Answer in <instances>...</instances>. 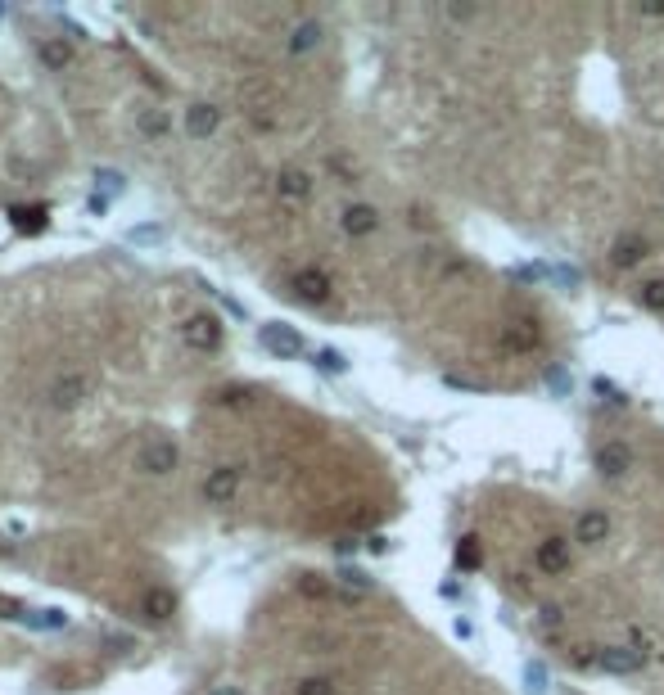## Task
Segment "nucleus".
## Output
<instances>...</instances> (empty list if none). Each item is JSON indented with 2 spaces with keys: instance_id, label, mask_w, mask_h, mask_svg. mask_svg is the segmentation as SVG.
<instances>
[{
  "instance_id": "nucleus-1",
  "label": "nucleus",
  "mask_w": 664,
  "mask_h": 695,
  "mask_svg": "<svg viewBox=\"0 0 664 695\" xmlns=\"http://www.w3.org/2000/svg\"><path fill=\"white\" fill-rule=\"evenodd\" d=\"M176 465H181V448L167 434H154L136 448V469L145 478H167V474H176Z\"/></svg>"
},
{
  "instance_id": "nucleus-2",
  "label": "nucleus",
  "mask_w": 664,
  "mask_h": 695,
  "mask_svg": "<svg viewBox=\"0 0 664 695\" xmlns=\"http://www.w3.org/2000/svg\"><path fill=\"white\" fill-rule=\"evenodd\" d=\"M91 388H96V379H91L86 370H64V375L45 388V398H50L55 411H77V407L91 398Z\"/></svg>"
},
{
  "instance_id": "nucleus-3",
  "label": "nucleus",
  "mask_w": 664,
  "mask_h": 695,
  "mask_svg": "<svg viewBox=\"0 0 664 695\" xmlns=\"http://www.w3.org/2000/svg\"><path fill=\"white\" fill-rule=\"evenodd\" d=\"M240 488H245V465H217V469H208L204 474V501L208 506H231L236 497H240Z\"/></svg>"
},
{
  "instance_id": "nucleus-4",
  "label": "nucleus",
  "mask_w": 664,
  "mask_h": 695,
  "mask_svg": "<svg viewBox=\"0 0 664 695\" xmlns=\"http://www.w3.org/2000/svg\"><path fill=\"white\" fill-rule=\"evenodd\" d=\"M181 339L190 352H217L222 339H226V326L213 317V312H195L186 326H181Z\"/></svg>"
},
{
  "instance_id": "nucleus-5",
  "label": "nucleus",
  "mask_w": 664,
  "mask_h": 695,
  "mask_svg": "<svg viewBox=\"0 0 664 695\" xmlns=\"http://www.w3.org/2000/svg\"><path fill=\"white\" fill-rule=\"evenodd\" d=\"M289 289L303 298V303H326L330 298V276L326 271H317V267H303V271H294V280H289Z\"/></svg>"
},
{
  "instance_id": "nucleus-6",
  "label": "nucleus",
  "mask_w": 664,
  "mask_h": 695,
  "mask_svg": "<svg viewBox=\"0 0 664 695\" xmlns=\"http://www.w3.org/2000/svg\"><path fill=\"white\" fill-rule=\"evenodd\" d=\"M217 122H222V114H217V105H190L186 109V136L190 140H208L213 131H217Z\"/></svg>"
},
{
  "instance_id": "nucleus-7",
  "label": "nucleus",
  "mask_w": 664,
  "mask_h": 695,
  "mask_svg": "<svg viewBox=\"0 0 664 695\" xmlns=\"http://www.w3.org/2000/svg\"><path fill=\"white\" fill-rule=\"evenodd\" d=\"M258 339H263V348L267 352H276V357H298V352H303V339H298L289 326H276V321L258 330Z\"/></svg>"
},
{
  "instance_id": "nucleus-8",
  "label": "nucleus",
  "mask_w": 664,
  "mask_h": 695,
  "mask_svg": "<svg viewBox=\"0 0 664 695\" xmlns=\"http://www.w3.org/2000/svg\"><path fill=\"white\" fill-rule=\"evenodd\" d=\"M36 59H41L50 73H64V68L77 59V50H73V41H64V36H45V41L36 45Z\"/></svg>"
},
{
  "instance_id": "nucleus-9",
  "label": "nucleus",
  "mask_w": 664,
  "mask_h": 695,
  "mask_svg": "<svg viewBox=\"0 0 664 695\" xmlns=\"http://www.w3.org/2000/svg\"><path fill=\"white\" fill-rule=\"evenodd\" d=\"M136 126H140V136H145L149 145H163V140L172 136V117L163 114V109H154V105L136 109Z\"/></svg>"
},
{
  "instance_id": "nucleus-10",
  "label": "nucleus",
  "mask_w": 664,
  "mask_h": 695,
  "mask_svg": "<svg viewBox=\"0 0 664 695\" xmlns=\"http://www.w3.org/2000/svg\"><path fill=\"white\" fill-rule=\"evenodd\" d=\"M344 235H353V239H362V235H371L376 227H380V213L371 208V204H348L344 208Z\"/></svg>"
},
{
  "instance_id": "nucleus-11",
  "label": "nucleus",
  "mask_w": 664,
  "mask_h": 695,
  "mask_svg": "<svg viewBox=\"0 0 664 695\" xmlns=\"http://www.w3.org/2000/svg\"><path fill=\"white\" fill-rule=\"evenodd\" d=\"M172 609H176V600H172V591H163V587H149V591L140 596V614H145L149 623H167Z\"/></svg>"
},
{
  "instance_id": "nucleus-12",
  "label": "nucleus",
  "mask_w": 664,
  "mask_h": 695,
  "mask_svg": "<svg viewBox=\"0 0 664 695\" xmlns=\"http://www.w3.org/2000/svg\"><path fill=\"white\" fill-rule=\"evenodd\" d=\"M276 195H280V199H307V195H312V176H307L303 167H285V172L276 176Z\"/></svg>"
},
{
  "instance_id": "nucleus-13",
  "label": "nucleus",
  "mask_w": 664,
  "mask_h": 695,
  "mask_svg": "<svg viewBox=\"0 0 664 695\" xmlns=\"http://www.w3.org/2000/svg\"><path fill=\"white\" fill-rule=\"evenodd\" d=\"M610 533V519L601 510H583L578 515V542H601Z\"/></svg>"
},
{
  "instance_id": "nucleus-14",
  "label": "nucleus",
  "mask_w": 664,
  "mask_h": 695,
  "mask_svg": "<svg viewBox=\"0 0 664 695\" xmlns=\"http://www.w3.org/2000/svg\"><path fill=\"white\" fill-rule=\"evenodd\" d=\"M538 565H542L547 574H560V569L569 565V551H565V542H560V538L542 542V551H538Z\"/></svg>"
},
{
  "instance_id": "nucleus-15",
  "label": "nucleus",
  "mask_w": 664,
  "mask_h": 695,
  "mask_svg": "<svg viewBox=\"0 0 664 695\" xmlns=\"http://www.w3.org/2000/svg\"><path fill=\"white\" fill-rule=\"evenodd\" d=\"M312 45H321V23H312V18H307V23H298V27H294L289 50H294V55H307Z\"/></svg>"
},
{
  "instance_id": "nucleus-16",
  "label": "nucleus",
  "mask_w": 664,
  "mask_h": 695,
  "mask_svg": "<svg viewBox=\"0 0 664 695\" xmlns=\"http://www.w3.org/2000/svg\"><path fill=\"white\" fill-rule=\"evenodd\" d=\"M597 469H601V474H619V469H629V452H624V443L601 448V452H597Z\"/></svg>"
},
{
  "instance_id": "nucleus-17",
  "label": "nucleus",
  "mask_w": 664,
  "mask_h": 695,
  "mask_svg": "<svg viewBox=\"0 0 664 695\" xmlns=\"http://www.w3.org/2000/svg\"><path fill=\"white\" fill-rule=\"evenodd\" d=\"M647 244H638V239H619L615 244V267H633V262H642L647 253H642Z\"/></svg>"
},
{
  "instance_id": "nucleus-18",
  "label": "nucleus",
  "mask_w": 664,
  "mask_h": 695,
  "mask_svg": "<svg viewBox=\"0 0 664 695\" xmlns=\"http://www.w3.org/2000/svg\"><path fill=\"white\" fill-rule=\"evenodd\" d=\"M96 186H105L109 195H123L127 190V176L118 167H96Z\"/></svg>"
},
{
  "instance_id": "nucleus-19",
  "label": "nucleus",
  "mask_w": 664,
  "mask_h": 695,
  "mask_svg": "<svg viewBox=\"0 0 664 695\" xmlns=\"http://www.w3.org/2000/svg\"><path fill=\"white\" fill-rule=\"evenodd\" d=\"M14 227L18 231H41L45 227V213L41 208H14Z\"/></svg>"
},
{
  "instance_id": "nucleus-20",
  "label": "nucleus",
  "mask_w": 664,
  "mask_h": 695,
  "mask_svg": "<svg viewBox=\"0 0 664 695\" xmlns=\"http://www.w3.org/2000/svg\"><path fill=\"white\" fill-rule=\"evenodd\" d=\"M638 664H642V655H638V650H624V646L606 655V669H615V673H619V669H638Z\"/></svg>"
},
{
  "instance_id": "nucleus-21",
  "label": "nucleus",
  "mask_w": 664,
  "mask_h": 695,
  "mask_svg": "<svg viewBox=\"0 0 664 695\" xmlns=\"http://www.w3.org/2000/svg\"><path fill=\"white\" fill-rule=\"evenodd\" d=\"M317 366H321V370H330V375H344V370H348L344 352H335V348H321V352H317Z\"/></svg>"
},
{
  "instance_id": "nucleus-22",
  "label": "nucleus",
  "mask_w": 664,
  "mask_h": 695,
  "mask_svg": "<svg viewBox=\"0 0 664 695\" xmlns=\"http://www.w3.org/2000/svg\"><path fill=\"white\" fill-rule=\"evenodd\" d=\"M127 239L132 244H158V239H167V227H132Z\"/></svg>"
},
{
  "instance_id": "nucleus-23",
  "label": "nucleus",
  "mask_w": 664,
  "mask_h": 695,
  "mask_svg": "<svg viewBox=\"0 0 664 695\" xmlns=\"http://www.w3.org/2000/svg\"><path fill=\"white\" fill-rule=\"evenodd\" d=\"M298 695H335V682L330 678H303L298 682Z\"/></svg>"
},
{
  "instance_id": "nucleus-24",
  "label": "nucleus",
  "mask_w": 664,
  "mask_h": 695,
  "mask_svg": "<svg viewBox=\"0 0 664 695\" xmlns=\"http://www.w3.org/2000/svg\"><path fill=\"white\" fill-rule=\"evenodd\" d=\"M642 298H647V307H664V280H651L642 289Z\"/></svg>"
},
{
  "instance_id": "nucleus-25",
  "label": "nucleus",
  "mask_w": 664,
  "mask_h": 695,
  "mask_svg": "<svg viewBox=\"0 0 664 695\" xmlns=\"http://www.w3.org/2000/svg\"><path fill=\"white\" fill-rule=\"evenodd\" d=\"M86 208H91V213H109V199H105V195H100V190H96V195H91V199H86Z\"/></svg>"
},
{
  "instance_id": "nucleus-26",
  "label": "nucleus",
  "mask_w": 664,
  "mask_h": 695,
  "mask_svg": "<svg viewBox=\"0 0 664 695\" xmlns=\"http://www.w3.org/2000/svg\"><path fill=\"white\" fill-rule=\"evenodd\" d=\"M208 695H245V691H240V687H213Z\"/></svg>"
}]
</instances>
